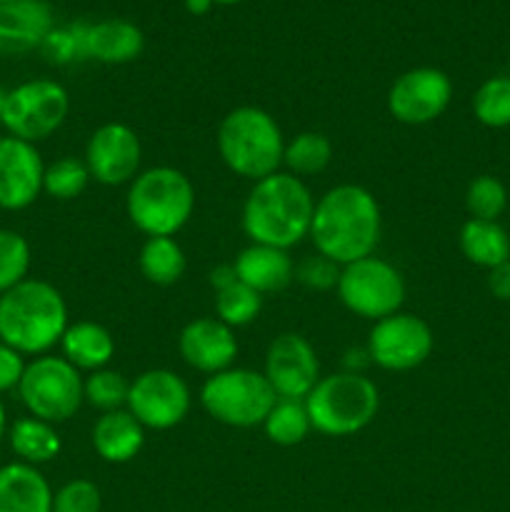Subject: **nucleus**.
Segmentation results:
<instances>
[{"instance_id": "f257e3e1", "label": "nucleus", "mask_w": 510, "mask_h": 512, "mask_svg": "<svg viewBox=\"0 0 510 512\" xmlns=\"http://www.w3.org/2000/svg\"><path fill=\"white\" fill-rule=\"evenodd\" d=\"M380 205L368 188L343 183L330 188L315 200L310 235L315 253L325 255L335 265H348L375 255L380 243Z\"/></svg>"}, {"instance_id": "f03ea898", "label": "nucleus", "mask_w": 510, "mask_h": 512, "mask_svg": "<svg viewBox=\"0 0 510 512\" xmlns=\"http://www.w3.org/2000/svg\"><path fill=\"white\" fill-rule=\"evenodd\" d=\"M315 198L303 178L288 170L255 180L243 203L240 223L250 243L290 250L310 235Z\"/></svg>"}, {"instance_id": "7ed1b4c3", "label": "nucleus", "mask_w": 510, "mask_h": 512, "mask_svg": "<svg viewBox=\"0 0 510 512\" xmlns=\"http://www.w3.org/2000/svg\"><path fill=\"white\" fill-rule=\"evenodd\" d=\"M68 325L63 293L48 280L28 278L0 295V343L25 358L48 355Z\"/></svg>"}, {"instance_id": "20e7f679", "label": "nucleus", "mask_w": 510, "mask_h": 512, "mask_svg": "<svg viewBox=\"0 0 510 512\" xmlns=\"http://www.w3.org/2000/svg\"><path fill=\"white\" fill-rule=\"evenodd\" d=\"M218 155L230 173L245 180H263L283 168L285 138L268 110L258 105L233 108L215 133Z\"/></svg>"}, {"instance_id": "39448f33", "label": "nucleus", "mask_w": 510, "mask_h": 512, "mask_svg": "<svg viewBox=\"0 0 510 512\" xmlns=\"http://www.w3.org/2000/svg\"><path fill=\"white\" fill-rule=\"evenodd\" d=\"M195 210V188L188 175L170 165L140 170L128 185L125 213L145 238H175Z\"/></svg>"}, {"instance_id": "423d86ee", "label": "nucleus", "mask_w": 510, "mask_h": 512, "mask_svg": "<svg viewBox=\"0 0 510 512\" xmlns=\"http://www.w3.org/2000/svg\"><path fill=\"white\" fill-rule=\"evenodd\" d=\"M310 425L328 438H348L375 420L380 410V390L365 373L325 375L305 398Z\"/></svg>"}, {"instance_id": "0eeeda50", "label": "nucleus", "mask_w": 510, "mask_h": 512, "mask_svg": "<svg viewBox=\"0 0 510 512\" xmlns=\"http://www.w3.org/2000/svg\"><path fill=\"white\" fill-rule=\"evenodd\" d=\"M278 395L263 373L250 368H228L208 375L200 388V405L220 425L248 430L263 428Z\"/></svg>"}, {"instance_id": "6e6552de", "label": "nucleus", "mask_w": 510, "mask_h": 512, "mask_svg": "<svg viewBox=\"0 0 510 512\" xmlns=\"http://www.w3.org/2000/svg\"><path fill=\"white\" fill-rule=\"evenodd\" d=\"M18 395L33 418L53 425L65 423L85 403L83 373L63 355H40L25 365Z\"/></svg>"}, {"instance_id": "1a4fd4ad", "label": "nucleus", "mask_w": 510, "mask_h": 512, "mask_svg": "<svg viewBox=\"0 0 510 512\" xmlns=\"http://www.w3.org/2000/svg\"><path fill=\"white\" fill-rule=\"evenodd\" d=\"M335 290L350 313L373 323L400 313L405 303V280L400 270L375 255L343 265Z\"/></svg>"}, {"instance_id": "9d476101", "label": "nucleus", "mask_w": 510, "mask_h": 512, "mask_svg": "<svg viewBox=\"0 0 510 512\" xmlns=\"http://www.w3.org/2000/svg\"><path fill=\"white\" fill-rule=\"evenodd\" d=\"M68 113V90L50 78H33L8 90L0 125L13 138L35 145L60 130Z\"/></svg>"}, {"instance_id": "9b49d317", "label": "nucleus", "mask_w": 510, "mask_h": 512, "mask_svg": "<svg viewBox=\"0 0 510 512\" xmlns=\"http://www.w3.org/2000/svg\"><path fill=\"white\" fill-rule=\"evenodd\" d=\"M370 363L388 373H408L420 368L435 348L430 325L420 315L395 313L373 323L365 343Z\"/></svg>"}, {"instance_id": "f8f14e48", "label": "nucleus", "mask_w": 510, "mask_h": 512, "mask_svg": "<svg viewBox=\"0 0 510 512\" xmlns=\"http://www.w3.org/2000/svg\"><path fill=\"white\" fill-rule=\"evenodd\" d=\"M193 405L188 383L168 368H153L130 380L125 410L145 430H170L183 423Z\"/></svg>"}, {"instance_id": "ddd939ff", "label": "nucleus", "mask_w": 510, "mask_h": 512, "mask_svg": "<svg viewBox=\"0 0 510 512\" xmlns=\"http://www.w3.org/2000/svg\"><path fill=\"white\" fill-rule=\"evenodd\" d=\"M453 100V80L440 68L405 70L388 90V113L403 125H428L448 110Z\"/></svg>"}, {"instance_id": "4468645a", "label": "nucleus", "mask_w": 510, "mask_h": 512, "mask_svg": "<svg viewBox=\"0 0 510 512\" xmlns=\"http://www.w3.org/2000/svg\"><path fill=\"white\" fill-rule=\"evenodd\" d=\"M85 165L90 180L108 188L130 185L140 173L143 163V145L138 133L125 123H105L93 130L85 143Z\"/></svg>"}, {"instance_id": "2eb2a0df", "label": "nucleus", "mask_w": 510, "mask_h": 512, "mask_svg": "<svg viewBox=\"0 0 510 512\" xmlns=\"http://www.w3.org/2000/svg\"><path fill=\"white\" fill-rule=\"evenodd\" d=\"M263 375L283 400H305L320 380L318 353L300 333H280L265 353Z\"/></svg>"}, {"instance_id": "dca6fc26", "label": "nucleus", "mask_w": 510, "mask_h": 512, "mask_svg": "<svg viewBox=\"0 0 510 512\" xmlns=\"http://www.w3.org/2000/svg\"><path fill=\"white\" fill-rule=\"evenodd\" d=\"M43 175L45 163L33 143L13 135L0 138V210L30 208L43 193Z\"/></svg>"}, {"instance_id": "f3484780", "label": "nucleus", "mask_w": 510, "mask_h": 512, "mask_svg": "<svg viewBox=\"0 0 510 512\" xmlns=\"http://www.w3.org/2000/svg\"><path fill=\"white\" fill-rule=\"evenodd\" d=\"M180 358L193 370L215 375L220 370L233 368L238 355L235 330L218 318H195L183 325L178 335Z\"/></svg>"}, {"instance_id": "a211bd4d", "label": "nucleus", "mask_w": 510, "mask_h": 512, "mask_svg": "<svg viewBox=\"0 0 510 512\" xmlns=\"http://www.w3.org/2000/svg\"><path fill=\"white\" fill-rule=\"evenodd\" d=\"M53 28V8L45 0L0 3V53L3 55H23L38 50Z\"/></svg>"}, {"instance_id": "6ab92c4d", "label": "nucleus", "mask_w": 510, "mask_h": 512, "mask_svg": "<svg viewBox=\"0 0 510 512\" xmlns=\"http://www.w3.org/2000/svg\"><path fill=\"white\" fill-rule=\"evenodd\" d=\"M240 283L253 288L255 293H280L295 280V263L288 250L273 245L250 243L238 253L233 263Z\"/></svg>"}, {"instance_id": "aec40b11", "label": "nucleus", "mask_w": 510, "mask_h": 512, "mask_svg": "<svg viewBox=\"0 0 510 512\" xmlns=\"http://www.w3.org/2000/svg\"><path fill=\"white\" fill-rule=\"evenodd\" d=\"M145 48L143 30L123 18L85 23V60L123 65L138 58Z\"/></svg>"}, {"instance_id": "412c9836", "label": "nucleus", "mask_w": 510, "mask_h": 512, "mask_svg": "<svg viewBox=\"0 0 510 512\" xmlns=\"http://www.w3.org/2000/svg\"><path fill=\"white\" fill-rule=\"evenodd\" d=\"M0 512H53V490L35 465L0 468Z\"/></svg>"}, {"instance_id": "4be33fe9", "label": "nucleus", "mask_w": 510, "mask_h": 512, "mask_svg": "<svg viewBox=\"0 0 510 512\" xmlns=\"http://www.w3.org/2000/svg\"><path fill=\"white\" fill-rule=\"evenodd\" d=\"M93 448L105 463L123 465L138 458L145 445V428L125 408L100 413L93 425Z\"/></svg>"}, {"instance_id": "5701e85b", "label": "nucleus", "mask_w": 510, "mask_h": 512, "mask_svg": "<svg viewBox=\"0 0 510 512\" xmlns=\"http://www.w3.org/2000/svg\"><path fill=\"white\" fill-rule=\"evenodd\" d=\"M60 353L80 373H95L108 368L115 358V338L105 325L95 320H78L65 328L60 338Z\"/></svg>"}, {"instance_id": "b1692460", "label": "nucleus", "mask_w": 510, "mask_h": 512, "mask_svg": "<svg viewBox=\"0 0 510 512\" xmlns=\"http://www.w3.org/2000/svg\"><path fill=\"white\" fill-rule=\"evenodd\" d=\"M460 253L478 268L493 270L510 260V233L498 220L468 218L458 233Z\"/></svg>"}, {"instance_id": "393cba45", "label": "nucleus", "mask_w": 510, "mask_h": 512, "mask_svg": "<svg viewBox=\"0 0 510 512\" xmlns=\"http://www.w3.org/2000/svg\"><path fill=\"white\" fill-rule=\"evenodd\" d=\"M8 443L13 448V453L20 458V463L35 465V468L55 460L60 455V450H63V443H60V435L55 430V425L33 418V415L15 420L10 425Z\"/></svg>"}, {"instance_id": "a878e982", "label": "nucleus", "mask_w": 510, "mask_h": 512, "mask_svg": "<svg viewBox=\"0 0 510 512\" xmlns=\"http://www.w3.org/2000/svg\"><path fill=\"white\" fill-rule=\"evenodd\" d=\"M185 260L183 248L175 238H145L143 248L138 255V268L148 283L168 288L175 285L185 273Z\"/></svg>"}, {"instance_id": "bb28decb", "label": "nucleus", "mask_w": 510, "mask_h": 512, "mask_svg": "<svg viewBox=\"0 0 510 512\" xmlns=\"http://www.w3.org/2000/svg\"><path fill=\"white\" fill-rule=\"evenodd\" d=\"M330 160H333V143H330L325 133L303 130L293 140H285L283 165L295 178L323 173L330 165Z\"/></svg>"}, {"instance_id": "cd10ccee", "label": "nucleus", "mask_w": 510, "mask_h": 512, "mask_svg": "<svg viewBox=\"0 0 510 512\" xmlns=\"http://www.w3.org/2000/svg\"><path fill=\"white\" fill-rule=\"evenodd\" d=\"M263 430L265 438L270 443L280 445V448H293V445L303 443L310 430H313L305 400H275L268 418H265Z\"/></svg>"}, {"instance_id": "c85d7f7f", "label": "nucleus", "mask_w": 510, "mask_h": 512, "mask_svg": "<svg viewBox=\"0 0 510 512\" xmlns=\"http://www.w3.org/2000/svg\"><path fill=\"white\" fill-rule=\"evenodd\" d=\"M473 115L485 128H510V75H493L475 90Z\"/></svg>"}, {"instance_id": "c756f323", "label": "nucleus", "mask_w": 510, "mask_h": 512, "mask_svg": "<svg viewBox=\"0 0 510 512\" xmlns=\"http://www.w3.org/2000/svg\"><path fill=\"white\" fill-rule=\"evenodd\" d=\"M260 308H263V295L240 280L215 293V318L233 330L253 323L260 315Z\"/></svg>"}, {"instance_id": "7c9ffc66", "label": "nucleus", "mask_w": 510, "mask_h": 512, "mask_svg": "<svg viewBox=\"0 0 510 512\" xmlns=\"http://www.w3.org/2000/svg\"><path fill=\"white\" fill-rule=\"evenodd\" d=\"M130 380L118 370H95L83 378V398L90 408L100 410V413H110V410H120L128 403Z\"/></svg>"}, {"instance_id": "2f4dec72", "label": "nucleus", "mask_w": 510, "mask_h": 512, "mask_svg": "<svg viewBox=\"0 0 510 512\" xmlns=\"http://www.w3.org/2000/svg\"><path fill=\"white\" fill-rule=\"evenodd\" d=\"M88 183H90V173L85 160L65 155V158L45 165L43 193H48L50 198L75 200L78 195H83V190L88 188Z\"/></svg>"}, {"instance_id": "473e14b6", "label": "nucleus", "mask_w": 510, "mask_h": 512, "mask_svg": "<svg viewBox=\"0 0 510 512\" xmlns=\"http://www.w3.org/2000/svg\"><path fill=\"white\" fill-rule=\"evenodd\" d=\"M30 245L18 230L0 228V295L28 280Z\"/></svg>"}, {"instance_id": "72a5a7b5", "label": "nucleus", "mask_w": 510, "mask_h": 512, "mask_svg": "<svg viewBox=\"0 0 510 512\" xmlns=\"http://www.w3.org/2000/svg\"><path fill=\"white\" fill-rule=\"evenodd\" d=\"M508 208V190L495 175H478L465 190V210L475 220H498Z\"/></svg>"}, {"instance_id": "f704fd0d", "label": "nucleus", "mask_w": 510, "mask_h": 512, "mask_svg": "<svg viewBox=\"0 0 510 512\" xmlns=\"http://www.w3.org/2000/svg\"><path fill=\"white\" fill-rule=\"evenodd\" d=\"M45 58L55 65H68L75 60H85V23H70L63 28H53L45 43L40 45Z\"/></svg>"}, {"instance_id": "c9c22d12", "label": "nucleus", "mask_w": 510, "mask_h": 512, "mask_svg": "<svg viewBox=\"0 0 510 512\" xmlns=\"http://www.w3.org/2000/svg\"><path fill=\"white\" fill-rule=\"evenodd\" d=\"M103 495L93 480H68L58 493H53V512H100Z\"/></svg>"}, {"instance_id": "e433bc0d", "label": "nucleus", "mask_w": 510, "mask_h": 512, "mask_svg": "<svg viewBox=\"0 0 510 512\" xmlns=\"http://www.w3.org/2000/svg\"><path fill=\"white\" fill-rule=\"evenodd\" d=\"M338 278L340 265H335L333 260H328L320 253L308 255V258L295 265V280L308 290H318V293L333 290L338 285Z\"/></svg>"}, {"instance_id": "4c0bfd02", "label": "nucleus", "mask_w": 510, "mask_h": 512, "mask_svg": "<svg viewBox=\"0 0 510 512\" xmlns=\"http://www.w3.org/2000/svg\"><path fill=\"white\" fill-rule=\"evenodd\" d=\"M25 355L13 350L10 345L0 343V395L18 390L20 378L25 373Z\"/></svg>"}, {"instance_id": "58836bf2", "label": "nucleus", "mask_w": 510, "mask_h": 512, "mask_svg": "<svg viewBox=\"0 0 510 512\" xmlns=\"http://www.w3.org/2000/svg\"><path fill=\"white\" fill-rule=\"evenodd\" d=\"M488 290L493 293V298L510 300V260L488 270Z\"/></svg>"}, {"instance_id": "ea45409f", "label": "nucleus", "mask_w": 510, "mask_h": 512, "mask_svg": "<svg viewBox=\"0 0 510 512\" xmlns=\"http://www.w3.org/2000/svg\"><path fill=\"white\" fill-rule=\"evenodd\" d=\"M210 285H213L215 288V293H218V290H223V288H228V285H233L235 280H238V275H235V268L233 265H218V268L213 270V273H210Z\"/></svg>"}, {"instance_id": "a19ab883", "label": "nucleus", "mask_w": 510, "mask_h": 512, "mask_svg": "<svg viewBox=\"0 0 510 512\" xmlns=\"http://www.w3.org/2000/svg\"><path fill=\"white\" fill-rule=\"evenodd\" d=\"M365 365H370L368 348H363V350H348V353H345L343 368L348 370V373H363Z\"/></svg>"}, {"instance_id": "79ce46f5", "label": "nucleus", "mask_w": 510, "mask_h": 512, "mask_svg": "<svg viewBox=\"0 0 510 512\" xmlns=\"http://www.w3.org/2000/svg\"><path fill=\"white\" fill-rule=\"evenodd\" d=\"M213 0H185V10H188L190 15H205L210 13V8H213Z\"/></svg>"}, {"instance_id": "37998d69", "label": "nucleus", "mask_w": 510, "mask_h": 512, "mask_svg": "<svg viewBox=\"0 0 510 512\" xmlns=\"http://www.w3.org/2000/svg\"><path fill=\"white\" fill-rule=\"evenodd\" d=\"M5 433H8V415H5V405L0 400V443H3Z\"/></svg>"}, {"instance_id": "c03bdc74", "label": "nucleus", "mask_w": 510, "mask_h": 512, "mask_svg": "<svg viewBox=\"0 0 510 512\" xmlns=\"http://www.w3.org/2000/svg\"><path fill=\"white\" fill-rule=\"evenodd\" d=\"M5 100H8V90L0 88V118H3V110H5Z\"/></svg>"}, {"instance_id": "a18cd8bd", "label": "nucleus", "mask_w": 510, "mask_h": 512, "mask_svg": "<svg viewBox=\"0 0 510 512\" xmlns=\"http://www.w3.org/2000/svg\"><path fill=\"white\" fill-rule=\"evenodd\" d=\"M215 5H235V3H243V0H213Z\"/></svg>"}, {"instance_id": "49530a36", "label": "nucleus", "mask_w": 510, "mask_h": 512, "mask_svg": "<svg viewBox=\"0 0 510 512\" xmlns=\"http://www.w3.org/2000/svg\"><path fill=\"white\" fill-rule=\"evenodd\" d=\"M0 3H8V0H0Z\"/></svg>"}]
</instances>
